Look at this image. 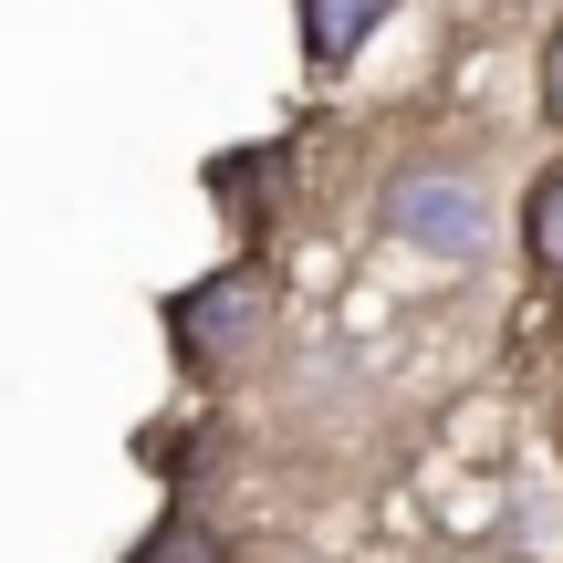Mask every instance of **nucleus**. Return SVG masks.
<instances>
[{
  "mask_svg": "<svg viewBox=\"0 0 563 563\" xmlns=\"http://www.w3.org/2000/svg\"><path fill=\"white\" fill-rule=\"evenodd\" d=\"M376 220H386V241H407V251H428V262H481L490 251V199H481V178L470 167H397L386 178V199H376Z\"/></svg>",
  "mask_w": 563,
  "mask_h": 563,
  "instance_id": "nucleus-1",
  "label": "nucleus"
},
{
  "mask_svg": "<svg viewBox=\"0 0 563 563\" xmlns=\"http://www.w3.org/2000/svg\"><path fill=\"white\" fill-rule=\"evenodd\" d=\"M167 323H178V355H188V365H230V355L272 323V272H262V262H230V272L188 282V292L167 302Z\"/></svg>",
  "mask_w": 563,
  "mask_h": 563,
  "instance_id": "nucleus-2",
  "label": "nucleus"
},
{
  "mask_svg": "<svg viewBox=\"0 0 563 563\" xmlns=\"http://www.w3.org/2000/svg\"><path fill=\"white\" fill-rule=\"evenodd\" d=\"M386 11H397V0H302V53H313V74H344V63L386 32Z\"/></svg>",
  "mask_w": 563,
  "mask_h": 563,
  "instance_id": "nucleus-3",
  "label": "nucleus"
},
{
  "mask_svg": "<svg viewBox=\"0 0 563 563\" xmlns=\"http://www.w3.org/2000/svg\"><path fill=\"white\" fill-rule=\"evenodd\" d=\"M522 251H532V272L563 292V167L532 178V199H522Z\"/></svg>",
  "mask_w": 563,
  "mask_h": 563,
  "instance_id": "nucleus-4",
  "label": "nucleus"
},
{
  "mask_svg": "<svg viewBox=\"0 0 563 563\" xmlns=\"http://www.w3.org/2000/svg\"><path fill=\"white\" fill-rule=\"evenodd\" d=\"M125 563H230V553H220V532H209V522H188V511H167V522L146 532V543L125 553Z\"/></svg>",
  "mask_w": 563,
  "mask_h": 563,
  "instance_id": "nucleus-5",
  "label": "nucleus"
},
{
  "mask_svg": "<svg viewBox=\"0 0 563 563\" xmlns=\"http://www.w3.org/2000/svg\"><path fill=\"white\" fill-rule=\"evenodd\" d=\"M543 115H553V125H563V32H553V42H543Z\"/></svg>",
  "mask_w": 563,
  "mask_h": 563,
  "instance_id": "nucleus-6",
  "label": "nucleus"
}]
</instances>
